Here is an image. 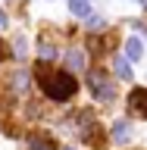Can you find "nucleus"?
<instances>
[{"mask_svg": "<svg viewBox=\"0 0 147 150\" xmlns=\"http://www.w3.org/2000/svg\"><path fill=\"white\" fill-rule=\"evenodd\" d=\"M38 84H41V91H44L47 100H56V103L69 100V97L78 91L75 75H69V72H56V69H47L44 63L38 66Z\"/></svg>", "mask_w": 147, "mask_h": 150, "instance_id": "f257e3e1", "label": "nucleus"}, {"mask_svg": "<svg viewBox=\"0 0 147 150\" xmlns=\"http://www.w3.org/2000/svg\"><path fill=\"white\" fill-rule=\"evenodd\" d=\"M88 84H91V94L97 97V100H103V103L116 100V88L110 84V78H107L100 69H94V72L88 75Z\"/></svg>", "mask_w": 147, "mask_h": 150, "instance_id": "f03ea898", "label": "nucleus"}, {"mask_svg": "<svg viewBox=\"0 0 147 150\" xmlns=\"http://www.w3.org/2000/svg\"><path fill=\"white\" fill-rule=\"evenodd\" d=\"M129 110H131V116L147 119V88H135L129 94Z\"/></svg>", "mask_w": 147, "mask_h": 150, "instance_id": "7ed1b4c3", "label": "nucleus"}, {"mask_svg": "<svg viewBox=\"0 0 147 150\" xmlns=\"http://www.w3.org/2000/svg\"><path fill=\"white\" fill-rule=\"evenodd\" d=\"M66 66H69L72 72H82L85 69V53L82 50H69V53H66Z\"/></svg>", "mask_w": 147, "mask_h": 150, "instance_id": "20e7f679", "label": "nucleus"}, {"mask_svg": "<svg viewBox=\"0 0 147 150\" xmlns=\"http://www.w3.org/2000/svg\"><path fill=\"white\" fill-rule=\"evenodd\" d=\"M129 138H131L129 122H116V125H113V141H116V144H125Z\"/></svg>", "mask_w": 147, "mask_h": 150, "instance_id": "39448f33", "label": "nucleus"}, {"mask_svg": "<svg viewBox=\"0 0 147 150\" xmlns=\"http://www.w3.org/2000/svg\"><path fill=\"white\" fill-rule=\"evenodd\" d=\"M125 56H129V59H141V56H144V47H141L138 38H129V41H125Z\"/></svg>", "mask_w": 147, "mask_h": 150, "instance_id": "423d86ee", "label": "nucleus"}, {"mask_svg": "<svg viewBox=\"0 0 147 150\" xmlns=\"http://www.w3.org/2000/svg\"><path fill=\"white\" fill-rule=\"evenodd\" d=\"M69 13L72 16H88L91 13V0H69Z\"/></svg>", "mask_w": 147, "mask_h": 150, "instance_id": "0eeeda50", "label": "nucleus"}, {"mask_svg": "<svg viewBox=\"0 0 147 150\" xmlns=\"http://www.w3.org/2000/svg\"><path fill=\"white\" fill-rule=\"evenodd\" d=\"M28 147H31V150H56V147H53V141L44 138V134H35V138L28 141Z\"/></svg>", "mask_w": 147, "mask_h": 150, "instance_id": "6e6552de", "label": "nucleus"}, {"mask_svg": "<svg viewBox=\"0 0 147 150\" xmlns=\"http://www.w3.org/2000/svg\"><path fill=\"white\" fill-rule=\"evenodd\" d=\"M113 66H116V75H119L122 81H129V78H131V66H129V59L116 56V63H113Z\"/></svg>", "mask_w": 147, "mask_h": 150, "instance_id": "1a4fd4ad", "label": "nucleus"}, {"mask_svg": "<svg viewBox=\"0 0 147 150\" xmlns=\"http://www.w3.org/2000/svg\"><path fill=\"white\" fill-rule=\"evenodd\" d=\"M38 53H41V59H53L56 56V50H53V44H47V38H41V44H38Z\"/></svg>", "mask_w": 147, "mask_h": 150, "instance_id": "9d476101", "label": "nucleus"}, {"mask_svg": "<svg viewBox=\"0 0 147 150\" xmlns=\"http://www.w3.org/2000/svg\"><path fill=\"white\" fill-rule=\"evenodd\" d=\"M25 84H28V72H16V78H13V88H16V91H25Z\"/></svg>", "mask_w": 147, "mask_h": 150, "instance_id": "9b49d317", "label": "nucleus"}, {"mask_svg": "<svg viewBox=\"0 0 147 150\" xmlns=\"http://www.w3.org/2000/svg\"><path fill=\"white\" fill-rule=\"evenodd\" d=\"M13 47H16L13 53H16L19 59H22V56H25V38H16V41H13Z\"/></svg>", "mask_w": 147, "mask_h": 150, "instance_id": "f8f14e48", "label": "nucleus"}, {"mask_svg": "<svg viewBox=\"0 0 147 150\" xmlns=\"http://www.w3.org/2000/svg\"><path fill=\"white\" fill-rule=\"evenodd\" d=\"M88 28H91V31H103V19L100 16H91V19H88Z\"/></svg>", "mask_w": 147, "mask_h": 150, "instance_id": "ddd939ff", "label": "nucleus"}, {"mask_svg": "<svg viewBox=\"0 0 147 150\" xmlns=\"http://www.w3.org/2000/svg\"><path fill=\"white\" fill-rule=\"evenodd\" d=\"M3 25H6V13H0V28H3Z\"/></svg>", "mask_w": 147, "mask_h": 150, "instance_id": "4468645a", "label": "nucleus"}, {"mask_svg": "<svg viewBox=\"0 0 147 150\" xmlns=\"http://www.w3.org/2000/svg\"><path fill=\"white\" fill-rule=\"evenodd\" d=\"M0 50H3V44H0Z\"/></svg>", "mask_w": 147, "mask_h": 150, "instance_id": "2eb2a0df", "label": "nucleus"}, {"mask_svg": "<svg viewBox=\"0 0 147 150\" xmlns=\"http://www.w3.org/2000/svg\"><path fill=\"white\" fill-rule=\"evenodd\" d=\"M66 150H72V147H66Z\"/></svg>", "mask_w": 147, "mask_h": 150, "instance_id": "dca6fc26", "label": "nucleus"}]
</instances>
